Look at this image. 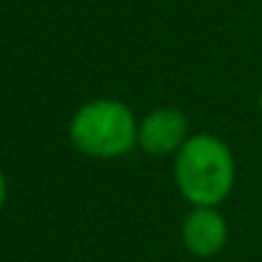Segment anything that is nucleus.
<instances>
[{
  "label": "nucleus",
  "mask_w": 262,
  "mask_h": 262,
  "mask_svg": "<svg viewBox=\"0 0 262 262\" xmlns=\"http://www.w3.org/2000/svg\"><path fill=\"white\" fill-rule=\"evenodd\" d=\"M236 167L231 149L213 134H195L175 155V183L193 206L216 208L234 188Z\"/></svg>",
  "instance_id": "1"
},
{
  "label": "nucleus",
  "mask_w": 262,
  "mask_h": 262,
  "mask_svg": "<svg viewBox=\"0 0 262 262\" xmlns=\"http://www.w3.org/2000/svg\"><path fill=\"white\" fill-rule=\"evenodd\" d=\"M139 121L128 105L98 98L80 105L70 121V142L77 152L95 160H113L137 144Z\"/></svg>",
  "instance_id": "2"
},
{
  "label": "nucleus",
  "mask_w": 262,
  "mask_h": 262,
  "mask_svg": "<svg viewBox=\"0 0 262 262\" xmlns=\"http://www.w3.org/2000/svg\"><path fill=\"white\" fill-rule=\"evenodd\" d=\"M185 142H188V121L183 111L178 108H170V105L155 108L139 121L137 144L152 157L180 152Z\"/></svg>",
  "instance_id": "3"
},
{
  "label": "nucleus",
  "mask_w": 262,
  "mask_h": 262,
  "mask_svg": "<svg viewBox=\"0 0 262 262\" xmlns=\"http://www.w3.org/2000/svg\"><path fill=\"white\" fill-rule=\"evenodd\" d=\"M226 221L216 208L193 206L183 221V244L195 257H213L226 247Z\"/></svg>",
  "instance_id": "4"
},
{
  "label": "nucleus",
  "mask_w": 262,
  "mask_h": 262,
  "mask_svg": "<svg viewBox=\"0 0 262 262\" xmlns=\"http://www.w3.org/2000/svg\"><path fill=\"white\" fill-rule=\"evenodd\" d=\"M6 198H8V183H6V175L0 172V211L6 206Z\"/></svg>",
  "instance_id": "5"
},
{
  "label": "nucleus",
  "mask_w": 262,
  "mask_h": 262,
  "mask_svg": "<svg viewBox=\"0 0 262 262\" xmlns=\"http://www.w3.org/2000/svg\"><path fill=\"white\" fill-rule=\"evenodd\" d=\"M259 108H262V93H259Z\"/></svg>",
  "instance_id": "6"
}]
</instances>
